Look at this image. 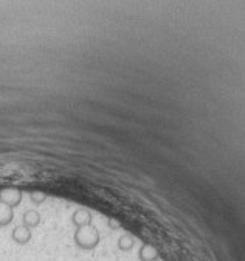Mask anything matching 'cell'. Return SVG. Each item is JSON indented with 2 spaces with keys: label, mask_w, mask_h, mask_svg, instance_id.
<instances>
[{
  "label": "cell",
  "mask_w": 245,
  "mask_h": 261,
  "mask_svg": "<svg viewBox=\"0 0 245 261\" xmlns=\"http://www.w3.org/2000/svg\"><path fill=\"white\" fill-rule=\"evenodd\" d=\"M13 239L17 244H26L31 239V230L25 226H19L13 230Z\"/></svg>",
  "instance_id": "obj_3"
},
{
  "label": "cell",
  "mask_w": 245,
  "mask_h": 261,
  "mask_svg": "<svg viewBox=\"0 0 245 261\" xmlns=\"http://www.w3.org/2000/svg\"><path fill=\"white\" fill-rule=\"evenodd\" d=\"M132 246H134V239L129 235H123L120 239H118V247H120L121 250H131Z\"/></svg>",
  "instance_id": "obj_8"
},
{
  "label": "cell",
  "mask_w": 245,
  "mask_h": 261,
  "mask_svg": "<svg viewBox=\"0 0 245 261\" xmlns=\"http://www.w3.org/2000/svg\"><path fill=\"white\" fill-rule=\"evenodd\" d=\"M22 201V193L19 190H16V188H5V190L0 191V202L11 207H17Z\"/></svg>",
  "instance_id": "obj_2"
},
{
  "label": "cell",
  "mask_w": 245,
  "mask_h": 261,
  "mask_svg": "<svg viewBox=\"0 0 245 261\" xmlns=\"http://www.w3.org/2000/svg\"><path fill=\"white\" fill-rule=\"evenodd\" d=\"M140 260L143 261H154L157 260V254L151 246H143V249L140 250Z\"/></svg>",
  "instance_id": "obj_7"
},
{
  "label": "cell",
  "mask_w": 245,
  "mask_h": 261,
  "mask_svg": "<svg viewBox=\"0 0 245 261\" xmlns=\"http://www.w3.org/2000/svg\"><path fill=\"white\" fill-rule=\"evenodd\" d=\"M98 242H99V232L92 224L86 227H79L75 232V244L79 249L92 250L98 246Z\"/></svg>",
  "instance_id": "obj_1"
},
{
  "label": "cell",
  "mask_w": 245,
  "mask_h": 261,
  "mask_svg": "<svg viewBox=\"0 0 245 261\" xmlns=\"http://www.w3.org/2000/svg\"><path fill=\"white\" fill-rule=\"evenodd\" d=\"M14 218V213L11 207L0 202V226H8Z\"/></svg>",
  "instance_id": "obj_6"
},
{
  "label": "cell",
  "mask_w": 245,
  "mask_h": 261,
  "mask_svg": "<svg viewBox=\"0 0 245 261\" xmlns=\"http://www.w3.org/2000/svg\"><path fill=\"white\" fill-rule=\"evenodd\" d=\"M39 222H41V214L36 210H28L23 214V226L25 227L33 229L36 226H39Z\"/></svg>",
  "instance_id": "obj_5"
},
{
  "label": "cell",
  "mask_w": 245,
  "mask_h": 261,
  "mask_svg": "<svg viewBox=\"0 0 245 261\" xmlns=\"http://www.w3.org/2000/svg\"><path fill=\"white\" fill-rule=\"evenodd\" d=\"M73 224L78 229L90 226V224H92V214H90L87 210L81 209V210L75 212V214H73Z\"/></svg>",
  "instance_id": "obj_4"
}]
</instances>
